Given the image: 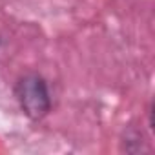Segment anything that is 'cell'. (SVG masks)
Instances as JSON below:
<instances>
[{
    "label": "cell",
    "mask_w": 155,
    "mask_h": 155,
    "mask_svg": "<svg viewBox=\"0 0 155 155\" xmlns=\"http://www.w3.org/2000/svg\"><path fill=\"white\" fill-rule=\"evenodd\" d=\"M15 97L22 113L29 120H42L51 110V95L44 77L29 73L18 79L15 84Z\"/></svg>",
    "instance_id": "6da1fadb"
}]
</instances>
